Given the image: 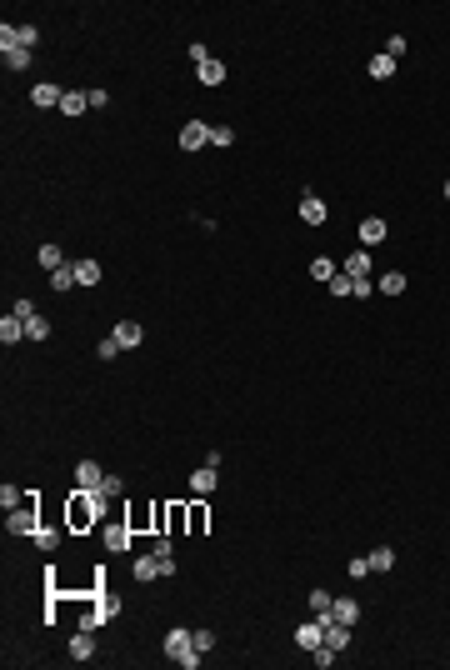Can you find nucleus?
Returning a JSON list of instances; mask_svg holds the SVG:
<instances>
[{
    "label": "nucleus",
    "mask_w": 450,
    "mask_h": 670,
    "mask_svg": "<svg viewBox=\"0 0 450 670\" xmlns=\"http://www.w3.org/2000/svg\"><path fill=\"white\" fill-rule=\"evenodd\" d=\"M335 655H341V650H330V645H315V650H310V660H315L320 670H330V665H335Z\"/></svg>",
    "instance_id": "obj_36"
},
{
    "label": "nucleus",
    "mask_w": 450,
    "mask_h": 670,
    "mask_svg": "<svg viewBox=\"0 0 450 670\" xmlns=\"http://www.w3.org/2000/svg\"><path fill=\"white\" fill-rule=\"evenodd\" d=\"M35 530H40V511H35V490H30L25 506L6 516V535H35Z\"/></svg>",
    "instance_id": "obj_2"
},
{
    "label": "nucleus",
    "mask_w": 450,
    "mask_h": 670,
    "mask_svg": "<svg viewBox=\"0 0 450 670\" xmlns=\"http://www.w3.org/2000/svg\"><path fill=\"white\" fill-rule=\"evenodd\" d=\"M335 275H341V265H335L330 255H315V260H310V281H325V286H330Z\"/></svg>",
    "instance_id": "obj_21"
},
{
    "label": "nucleus",
    "mask_w": 450,
    "mask_h": 670,
    "mask_svg": "<svg viewBox=\"0 0 450 670\" xmlns=\"http://www.w3.org/2000/svg\"><path fill=\"white\" fill-rule=\"evenodd\" d=\"M200 145H210V126H205V121H186V130H181V150H200Z\"/></svg>",
    "instance_id": "obj_6"
},
{
    "label": "nucleus",
    "mask_w": 450,
    "mask_h": 670,
    "mask_svg": "<svg viewBox=\"0 0 450 670\" xmlns=\"http://www.w3.org/2000/svg\"><path fill=\"white\" fill-rule=\"evenodd\" d=\"M300 220H305V226H325V200L320 195H300Z\"/></svg>",
    "instance_id": "obj_10"
},
{
    "label": "nucleus",
    "mask_w": 450,
    "mask_h": 670,
    "mask_svg": "<svg viewBox=\"0 0 450 670\" xmlns=\"http://www.w3.org/2000/svg\"><path fill=\"white\" fill-rule=\"evenodd\" d=\"M190 650H195V635H190V631H181V626H171V635H165V655L181 665Z\"/></svg>",
    "instance_id": "obj_4"
},
{
    "label": "nucleus",
    "mask_w": 450,
    "mask_h": 670,
    "mask_svg": "<svg viewBox=\"0 0 450 670\" xmlns=\"http://www.w3.org/2000/svg\"><path fill=\"white\" fill-rule=\"evenodd\" d=\"M105 626V616H100V610H95V600L85 605V616H80V631H100Z\"/></svg>",
    "instance_id": "obj_35"
},
{
    "label": "nucleus",
    "mask_w": 450,
    "mask_h": 670,
    "mask_svg": "<svg viewBox=\"0 0 450 670\" xmlns=\"http://www.w3.org/2000/svg\"><path fill=\"white\" fill-rule=\"evenodd\" d=\"M85 110H90V90H66L61 116H85Z\"/></svg>",
    "instance_id": "obj_17"
},
{
    "label": "nucleus",
    "mask_w": 450,
    "mask_h": 670,
    "mask_svg": "<svg viewBox=\"0 0 450 670\" xmlns=\"http://www.w3.org/2000/svg\"><path fill=\"white\" fill-rule=\"evenodd\" d=\"M330 621H341V626H355V621H360V605H355L351 595H341V600H330Z\"/></svg>",
    "instance_id": "obj_11"
},
{
    "label": "nucleus",
    "mask_w": 450,
    "mask_h": 670,
    "mask_svg": "<svg viewBox=\"0 0 450 670\" xmlns=\"http://www.w3.org/2000/svg\"><path fill=\"white\" fill-rule=\"evenodd\" d=\"M35 35H40L35 25H16V45H20V50H30V45H35Z\"/></svg>",
    "instance_id": "obj_41"
},
{
    "label": "nucleus",
    "mask_w": 450,
    "mask_h": 670,
    "mask_svg": "<svg viewBox=\"0 0 450 670\" xmlns=\"http://www.w3.org/2000/svg\"><path fill=\"white\" fill-rule=\"evenodd\" d=\"M95 355H100V360H116V355H121V341H116V335H105V341L95 346Z\"/></svg>",
    "instance_id": "obj_38"
},
{
    "label": "nucleus",
    "mask_w": 450,
    "mask_h": 670,
    "mask_svg": "<svg viewBox=\"0 0 450 670\" xmlns=\"http://www.w3.org/2000/svg\"><path fill=\"white\" fill-rule=\"evenodd\" d=\"M445 200H450V181H445Z\"/></svg>",
    "instance_id": "obj_48"
},
{
    "label": "nucleus",
    "mask_w": 450,
    "mask_h": 670,
    "mask_svg": "<svg viewBox=\"0 0 450 670\" xmlns=\"http://www.w3.org/2000/svg\"><path fill=\"white\" fill-rule=\"evenodd\" d=\"M186 55H190V61H195V66H205V61H210V50H205V45H200V40H195V45H190V50H186Z\"/></svg>",
    "instance_id": "obj_47"
},
{
    "label": "nucleus",
    "mask_w": 450,
    "mask_h": 670,
    "mask_svg": "<svg viewBox=\"0 0 450 670\" xmlns=\"http://www.w3.org/2000/svg\"><path fill=\"white\" fill-rule=\"evenodd\" d=\"M186 530H190V535H205V530H210V506H205V495H200V500H186Z\"/></svg>",
    "instance_id": "obj_3"
},
{
    "label": "nucleus",
    "mask_w": 450,
    "mask_h": 670,
    "mask_svg": "<svg viewBox=\"0 0 450 670\" xmlns=\"http://www.w3.org/2000/svg\"><path fill=\"white\" fill-rule=\"evenodd\" d=\"M30 540H35V545H40V550H45V555H50V550H55V545H61V530H50V525H40V530H35V535H30Z\"/></svg>",
    "instance_id": "obj_31"
},
{
    "label": "nucleus",
    "mask_w": 450,
    "mask_h": 670,
    "mask_svg": "<svg viewBox=\"0 0 450 670\" xmlns=\"http://www.w3.org/2000/svg\"><path fill=\"white\" fill-rule=\"evenodd\" d=\"M35 260H40V270H45V275H50V270H61V265H71L61 245H40V250H35Z\"/></svg>",
    "instance_id": "obj_18"
},
{
    "label": "nucleus",
    "mask_w": 450,
    "mask_h": 670,
    "mask_svg": "<svg viewBox=\"0 0 450 670\" xmlns=\"http://www.w3.org/2000/svg\"><path fill=\"white\" fill-rule=\"evenodd\" d=\"M110 335H116V341H121V351H135L140 341H145V330L135 325V320H121L116 330H110Z\"/></svg>",
    "instance_id": "obj_12"
},
{
    "label": "nucleus",
    "mask_w": 450,
    "mask_h": 670,
    "mask_svg": "<svg viewBox=\"0 0 450 670\" xmlns=\"http://www.w3.org/2000/svg\"><path fill=\"white\" fill-rule=\"evenodd\" d=\"M90 655H95L90 631H75V635H71V660H90Z\"/></svg>",
    "instance_id": "obj_25"
},
{
    "label": "nucleus",
    "mask_w": 450,
    "mask_h": 670,
    "mask_svg": "<svg viewBox=\"0 0 450 670\" xmlns=\"http://www.w3.org/2000/svg\"><path fill=\"white\" fill-rule=\"evenodd\" d=\"M61 100H66V90H61V85H50V80H40V85L30 90V105H40V110H50V105L61 110Z\"/></svg>",
    "instance_id": "obj_8"
},
{
    "label": "nucleus",
    "mask_w": 450,
    "mask_h": 670,
    "mask_svg": "<svg viewBox=\"0 0 450 670\" xmlns=\"http://www.w3.org/2000/svg\"><path fill=\"white\" fill-rule=\"evenodd\" d=\"M121 490H126V480H121V475H105V480H100V495H105V500H116Z\"/></svg>",
    "instance_id": "obj_39"
},
{
    "label": "nucleus",
    "mask_w": 450,
    "mask_h": 670,
    "mask_svg": "<svg viewBox=\"0 0 450 670\" xmlns=\"http://www.w3.org/2000/svg\"><path fill=\"white\" fill-rule=\"evenodd\" d=\"M215 485H220V470H215V465H200V470L190 475V490H195V495H215Z\"/></svg>",
    "instance_id": "obj_14"
},
{
    "label": "nucleus",
    "mask_w": 450,
    "mask_h": 670,
    "mask_svg": "<svg viewBox=\"0 0 450 670\" xmlns=\"http://www.w3.org/2000/svg\"><path fill=\"white\" fill-rule=\"evenodd\" d=\"M296 645H300V650L325 645V621H320V616H315V621H300V626H296Z\"/></svg>",
    "instance_id": "obj_5"
},
{
    "label": "nucleus",
    "mask_w": 450,
    "mask_h": 670,
    "mask_svg": "<svg viewBox=\"0 0 450 670\" xmlns=\"http://www.w3.org/2000/svg\"><path fill=\"white\" fill-rule=\"evenodd\" d=\"M330 296H355V281H351L346 270H341V275H335V281H330Z\"/></svg>",
    "instance_id": "obj_37"
},
{
    "label": "nucleus",
    "mask_w": 450,
    "mask_h": 670,
    "mask_svg": "<svg viewBox=\"0 0 450 670\" xmlns=\"http://www.w3.org/2000/svg\"><path fill=\"white\" fill-rule=\"evenodd\" d=\"M105 550H116V555L130 550V520L126 525H105Z\"/></svg>",
    "instance_id": "obj_19"
},
{
    "label": "nucleus",
    "mask_w": 450,
    "mask_h": 670,
    "mask_svg": "<svg viewBox=\"0 0 450 670\" xmlns=\"http://www.w3.org/2000/svg\"><path fill=\"white\" fill-rule=\"evenodd\" d=\"M90 600H95V610H100L105 621H110V616H121V600L110 595V590H100V595H90Z\"/></svg>",
    "instance_id": "obj_29"
},
{
    "label": "nucleus",
    "mask_w": 450,
    "mask_h": 670,
    "mask_svg": "<svg viewBox=\"0 0 450 670\" xmlns=\"http://www.w3.org/2000/svg\"><path fill=\"white\" fill-rule=\"evenodd\" d=\"M396 75V61L390 55H370V80H390Z\"/></svg>",
    "instance_id": "obj_27"
},
{
    "label": "nucleus",
    "mask_w": 450,
    "mask_h": 670,
    "mask_svg": "<svg viewBox=\"0 0 450 670\" xmlns=\"http://www.w3.org/2000/svg\"><path fill=\"white\" fill-rule=\"evenodd\" d=\"M150 555L160 561V575H176V545H171V535H155Z\"/></svg>",
    "instance_id": "obj_7"
},
{
    "label": "nucleus",
    "mask_w": 450,
    "mask_h": 670,
    "mask_svg": "<svg viewBox=\"0 0 450 670\" xmlns=\"http://www.w3.org/2000/svg\"><path fill=\"white\" fill-rule=\"evenodd\" d=\"M195 80H200L205 90H215V85H225V66H220V61H205V66H195Z\"/></svg>",
    "instance_id": "obj_16"
},
{
    "label": "nucleus",
    "mask_w": 450,
    "mask_h": 670,
    "mask_svg": "<svg viewBox=\"0 0 450 670\" xmlns=\"http://www.w3.org/2000/svg\"><path fill=\"white\" fill-rule=\"evenodd\" d=\"M380 291H385V296H401V291H406V275H401V270L380 275Z\"/></svg>",
    "instance_id": "obj_33"
},
{
    "label": "nucleus",
    "mask_w": 450,
    "mask_h": 670,
    "mask_svg": "<svg viewBox=\"0 0 450 670\" xmlns=\"http://www.w3.org/2000/svg\"><path fill=\"white\" fill-rule=\"evenodd\" d=\"M50 286L61 291V296H66V291H75V286H80V281H75V265H61V270H50Z\"/></svg>",
    "instance_id": "obj_26"
},
{
    "label": "nucleus",
    "mask_w": 450,
    "mask_h": 670,
    "mask_svg": "<svg viewBox=\"0 0 450 670\" xmlns=\"http://www.w3.org/2000/svg\"><path fill=\"white\" fill-rule=\"evenodd\" d=\"M100 480H105V470H100L95 461H80V465H75V485H80V490H100Z\"/></svg>",
    "instance_id": "obj_13"
},
{
    "label": "nucleus",
    "mask_w": 450,
    "mask_h": 670,
    "mask_svg": "<svg viewBox=\"0 0 450 670\" xmlns=\"http://www.w3.org/2000/svg\"><path fill=\"white\" fill-rule=\"evenodd\" d=\"M11 315H20V320H35V315H40V310H35V300H25V296H20V300H16V305H11Z\"/></svg>",
    "instance_id": "obj_42"
},
{
    "label": "nucleus",
    "mask_w": 450,
    "mask_h": 670,
    "mask_svg": "<svg viewBox=\"0 0 450 670\" xmlns=\"http://www.w3.org/2000/svg\"><path fill=\"white\" fill-rule=\"evenodd\" d=\"M150 530H155V535H171V506H165V500H155V506H150Z\"/></svg>",
    "instance_id": "obj_24"
},
{
    "label": "nucleus",
    "mask_w": 450,
    "mask_h": 670,
    "mask_svg": "<svg viewBox=\"0 0 450 670\" xmlns=\"http://www.w3.org/2000/svg\"><path fill=\"white\" fill-rule=\"evenodd\" d=\"M210 145H220V150L236 145V130H231V126H210Z\"/></svg>",
    "instance_id": "obj_34"
},
{
    "label": "nucleus",
    "mask_w": 450,
    "mask_h": 670,
    "mask_svg": "<svg viewBox=\"0 0 450 670\" xmlns=\"http://www.w3.org/2000/svg\"><path fill=\"white\" fill-rule=\"evenodd\" d=\"M385 55H390V61H401V55H406V35H390V40H385Z\"/></svg>",
    "instance_id": "obj_45"
},
{
    "label": "nucleus",
    "mask_w": 450,
    "mask_h": 670,
    "mask_svg": "<svg viewBox=\"0 0 450 670\" xmlns=\"http://www.w3.org/2000/svg\"><path fill=\"white\" fill-rule=\"evenodd\" d=\"M25 341H50V320H45V315L25 320Z\"/></svg>",
    "instance_id": "obj_30"
},
{
    "label": "nucleus",
    "mask_w": 450,
    "mask_h": 670,
    "mask_svg": "<svg viewBox=\"0 0 450 670\" xmlns=\"http://www.w3.org/2000/svg\"><path fill=\"white\" fill-rule=\"evenodd\" d=\"M0 341H6V346H20V341H25V320H20V315H0Z\"/></svg>",
    "instance_id": "obj_15"
},
{
    "label": "nucleus",
    "mask_w": 450,
    "mask_h": 670,
    "mask_svg": "<svg viewBox=\"0 0 450 670\" xmlns=\"http://www.w3.org/2000/svg\"><path fill=\"white\" fill-rule=\"evenodd\" d=\"M346 575H351V580H365V575H370V561H351Z\"/></svg>",
    "instance_id": "obj_46"
},
{
    "label": "nucleus",
    "mask_w": 450,
    "mask_h": 670,
    "mask_svg": "<svg viewBox=\"0 0 450 670\" xmlns=\"http://www.w3.org/2000/svg\"><path fill=\"white\" fill-rule=\"evenodd\" d=\"M310 610H315V616H325V610H330V590H310Z\"/></svg>",
    "instance_id": "obj_44"
},
{
    "label": "nucleus",
    "mask_w": 450,
    "mask_h": 670,
    "mask_svg": "<svg viewBox=\"0 0 450 670\" xmlns=\"http://www.w3.org/2000/svg\"><path fill=\"white\" fill-rule=\"evenodd\" d=\"M346 275H351V281H365V275H370V250H355V255H346V265H341Z\"/></svg>",
    "instance_id": "obj_20"
},
{
    "label": "nucleus",
    "mask_w": 450,
    "mask_h": 670,
    "mask_svg": "<svg viewBox=\"0 0 450 670\" xmlns=\"http://www.w3.org/2000/svg\"><path fill=\"white\" fill-rule=\"evenodd\" d=\"M130 571H135V580H160V561H155V555H135Z\"/></svg>",
    "instance_id": "obj_23"
},
{
    "label": "nucleus",
    "mask_w": 450,
    "mask_h": 670,
    "mask_svg": "<svg viewBox=\"0 0 450 670\" xmlns=\"http://www.w3.org/2000/svg\"><path fill=\"white\" fill-rule=\"evenodd\" d=\"M0 55H6V71H25L30 66V50H20V45L16 50H0Z\"/></svg>",
    "instance_id": "obj_32"
},
{
    "label": "nucleus",
    "mask_w": 450,
    "mask_h": 670,
    "mask_svg": "<svg viewBox=\"0 0 450 670\" xmlns=\"http://www.w3.org/2000/svg\"><path fill=\"white\" fill-rule=\"evenodd\" d=\"M190 635H195V650H200V655H205V650H215V631H205V626H200V631H190Z\"/></svg>",
    "instance_id": "obj_43"
},
{
    "label": "nucleus",
    "mask_w": 450,
    "mask_h": 670,
    "mask_svg": "<svg viewBox=\"0 0 450 670\" xmlns=\"http://www.w3.org/2000/svg\"><path fill=\"white\" fill-rule=\"evenodd\" d=\"M181 530H186V500L171 506V535H181Z\"/></svg>",
    "instance_id": "obj_40"
},
{
    "label": "nucleus",
    "mask_w": 450,
    "mask_h": 670,
    "mask_svg": "<svg viewBox=\"0 0 450 670\" xmlns=\"http://www.w3.org/2000/svg\"><path fill=\"white\" fill-rule=\"evenodd\" d=\"M390 566H396V550H390V545H375V550H370V571H390Z\"/></svg>",
    "instance_id": "obj_28"
},
{
    "label": "nucleus",
    "mask_w": 450,
    "mask_h": 670,
    "mask_svg": "<svg viewBox=\"0 0 450 670\" xmlns=\"http://www.w3.org/2000/svg\"><path fill=\"white\" fill-rule=\"evenodd\" d=\"M385 236H390V226H385L380 215H365V220H360V245H365V250H370V245H380Z\"/></svg>",
    "instance_id": "obj_9"
},
{
    "label": "nucleus",
    "mask_w": 450,
    "mask_h": 670,
    "mask_svg": "<svg viewBox=\"0 0 450 670\" xmlns=\"http://www.w3.org/2000/svg\"><path fill=\"white\" fill-rule=\"evenodd\" d=\"M71 265H75V281L80 286H100V260L85 255V260H71Z\"/></svg>",
    "instance_id": "obj_22"
},
{
    "label": "nucleus",
    "mask_w": 450,
    "mask_h": 670,
    "mask_svg": "<svg viewBox=\"0 0 450 670\" xmlns=\"http://www.w3.org/2000/svg\"><path fill=\"white\" fill-rule=\"evenodd\" d=\"M105 511H110V500H105L100 490H80V485H75L71 506H66V525H71V530H90V525L105 520Z\"/></svg>",
    "instance_id": "obj_1"
}]
</instances>
